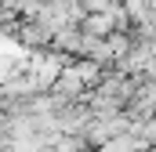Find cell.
<instances>
[{
    "label": "cell",
    "mask_w": 156,
    "mask_h": 152,
    "mask_svg": "<svg viewBox=\"0 0 156 152\" xmlns=\"http://www.w3.org/2000/svg\"><path fill=\"white\" fill-rule=\"evenodd\" d=\"M113 18H116V15H91V18H87V26H83V29H87V33H109V29H113V26H116V22H113Z\"/></svg>",
    "instance_id": "obj_1"
},
{
    "label": "cell",
    "mask_w": 156,
    "mask_h": 152,
    "mask_svg": "<svg viewBox=\"0 0 156 152\" xmlns=\"http://www.w3.org/2000/svg\"><path fill=\"white\" fill-rule=\"evenodd\" d=\"M37 73H40V69H37ZM44 73H58V62H47ZM51 83H55V76H37V87H51Z\"/></svg>",
    "instance_id": "obj_2"
},
{
    "label": "cell",
    "mask_w": 156,
    "mask_h": 152,
    "mask_svg": "<svg viewBox=\"0 0 156 152\" xmlns=\"http://www.w3.org/2000/svg\"><path fill=\"white\" fill-rule=\"evenodd\" d=\"M127 7H131V15L145 18V0H127Z\"/></svg>",
    "instance_id": "obj_3"
}]
</instances>
